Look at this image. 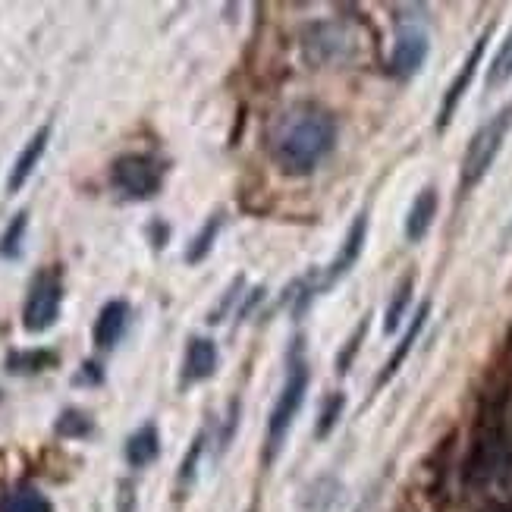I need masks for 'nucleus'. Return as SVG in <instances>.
<instances>
[{
  "mask_svg": "<svg viewBox=\"0 0 512 512\" xmlns=\"http://www.w3.org/2000/svg\"><path fill=\"white\" fill-rule=\"evenodd\" d=\"M465 484L487 497H512V387L503 384L484 396L478 409Z\"/></svg>",
  "mask_w": 512,
  "mask_h": 512,
  "instance_id": "obj_1",
  "label": "nucleus"
},
{
  "mask_svg": "<svg viewBox=\"0 0 512 512\" xmlns=\"http://www.w3.org/2000/svg\"><path fill=\"white\" fill-rule=\"evenodd\" d=\"M337 148V120L318 104H293L267 129L271 161L286 176H308Z\"/></svg>",
  "mask_w": 512,
  "mask_h": 512,
  "instance_id": "obj_2",
  "label": "nucleus"
},
{
  "mask_svg": "<svg viewBox=\"0 0 512 512\" xmlns=\"http://www.w3.org/2000/svg\"><path fill=\"white\" fill-rule=\"evenodd\" d=\"M305 393H308V362H305L302 340H296L293 349H289V359H286V377H283L280 396H277V403H274L271 418H267V450H264L267 462L277 459L289 428H293L296 415L302 412Z\"/></svg>",
  "mask_w": 512,
  "mask_h": 512,
  "instance_id": "obj_3",
  "label": "nucleus"
},
{
  "mask_svg": "<svg viewBox=\"0 0 512 512\" xmlns=\"http://www.w3.org/2000/svg\"><path fill=\"white\" fill-rule=\"evenodd\" d=\"M362 29L349 19H327L308 26L302 35V54L308 63L327 66V63H349L362 51Z\"/></svg>",
  "mask_w": 512,
  "mask_h": 512,
  "instance_id": "obj_4",
  "label": "nucleus"
},
{
  "mask_svg": "<svg viewBox=\"0 0 512 512\" xmlns=\"http://www.w3.org/2000/svg\"><path fill=\"white\" fill-rule=\"evenodd\" d=\"M512 129V101L506 107H500L494 117H487L481 123V129L472 136L469 148H465V158H462V192L475 189L487 170L494 167L497 154L503 151V142Z\"/></svg>",
  "mask_w": 512,
  "mask_h": 512,
  "instance_id": "obj_5",
  "label": "nucleus"
},
{
  "mask_svg": "<svg viewBox=\"0 0 512 512\" xmlns=\"http://www.w3.org/2000/svg\"><path fill=\"white\" fill-rule=\"evenodd\" d=\"M164 173L167 167L151 154H120L114 167H110V183L132 202H145V198H154L161 192Z\"/></svg>",
  "mask_w": 512,
  "mask_h": 512,
  "instance_id": "obj_6",
  "label": "nucleus"
},
{
  "mask_svg": "<svg viewBox=\"0 0 512 512\" xmlns=\"http://www.w3.org/2000/svg\"><path fill=\"white\" fill-rule=\"evenodd\" d=\"M60 305H63V277L57 267H48V271H41L32 280L26 305H22V327H26V333L51 330L60 318Z\"/></svg>",
  "mask_w": 512,
  "mask_h": 512,
  "instance_id": "obj_7",
  "label": "nucleus"
},
{
  "mask_svg": "<svg viewBox=\"0 0 512 512\" xmlns=\"http://www.w3.org/2000/svg\"><path fill=\"white\" fill-rule=\"evenodd\" d=\"M487 41H491V29H484V32L478 35V41L472 44L469 57H465V63L459 66L456 79L450 82L447 95H443V101H440V114H437V129H440V132L453 123L456 110H459V104H462L465 92H469V85H472V79H475V73H478V66H481V57H484V51H487Z\"/></svg>",
  "mask_w": 512,
  "mask_h": 512,
  "instance_id": "obj_8",
  "label": "nucleus"
},
{
  "mask_svg": "<svg viewBox=\"0 0 512 512\" xmlns=\"http://www.w3.org/2000/svg\"><path fill=\"white\" fill-rule=\"evenodd\" d=\"M428 35L421 32L418 26H409V29H399L396 41H393V51H390V73L396 79H412L421 66L428 60Z\"/></svg>",
  "mask_w": 512,
  "mask_h": 512,
  "instance_id": "obj_9",
  "label": "nucleus"
},
{
  "mask_svg": "<svg viewBox=\"0 0 512 512\" xmlns=\"http://www.w3.org/2000/svg\"><path fill=\"white\" fill-rule=\"evenodd\" d=\"M365 242H368V214H359L352 220V227H349V233H346V239H343V246H340V252H337V258H333L330 264H327V271H324V280L315 286V293H321V289H330L337 280H343L352 267H355V261H359V255H362V249H365Z\"/></svg>",
  "mask_w": 512,
  "mask_h": 512,
  "instance_id": "obj_10",
  "label": "nucleus"
},
{
  "mask_svg": "<svg viewBox=\"0 0 512 512\" xmlns=\"http://www.w3.org/2000/svg\"><path fill=\"white\" fill-rule=\"evenodd\" d=\"M48 142H51V123H44L35 136L26 142V148L19 151V158L13 161V167H10V176H7V192L13 195V192H19L22 186L29 183V176L35 173V167L41 164V158H44V151H48Z\"/></svg>",
  "mask_w": 512,
  "mask_h": 512,
  "instance_id": "obj_11",
  "label": "nucleus"
},
{
  "mask_svg": "<svg viewBox=\"0 0 512 512\" xmlns=\"http://www.w3.org/2000/svg\"><path fill=\"white\" fill-rule=\"evenodd\" d=\"M129 327V305L123 299H110L95 318V327H92V340L98 349H114L123 333Z\"/></svg>",
  "mask_w": 512,
  "mask_h": 512,
  "instance_id": "obj_12",
  "label": "nucleus"
},
{
  "mask_svg": "<svg viewBox=\"0 0 512 512\" xmlns=\"http://www.w3.org/2000/svg\"><path fill=\"white\" fill-rule=\"evenodd\" d=\"M217 368V346L208 337H192L186 346V359H183V387L189 384H202L214 374Z\"/></svg>",
  "mask_w": 512,
  "mask_h": 512,
  "instance_id": "obj_13",
  "label": "nucleus"
},
{
  "mask_svg": "<svg viewBox=\"0 0 512 512\" xmlns=\"http://www.w3.org/2000/svg\"><path fill=\"white\" fill-rule=\"evenodd\" d=\"M437 208H440V195H437L434 186H425L415 195V202H412V208L406 214V239L409 242H421L428 236V230L434 227Z\"/></svg>",
  "mask_w": 512,
  "mask_h": 512,
  "instance_id": "obj_14",
  "label": "nucleus"
},
{
  "mask_svg": "<svg viewBox=\"0 0 512 512\" xmlns=\"http://www.w3.org/2000/svg\"><path fill=\"white\" fill-rule=\"evenodd\" d=\"M123 456L126 462L132 465V469H145V465H151L154 459L161 456V431L154 421H145V425L139 431H132L126 447H123Z\"/></svg>",
  "mask_w": 512,
  "mask_h": 512,
  "instance_id": "obj_15",
  "label": "nucleus"
},
{
  "mask_svg": "<svg viewBox=\"0 0 512 512\" xmlns=\"http://www.w3.org/2000/svg\"><path fill=\"white\" fill-rule=\"evenodd\" d=\"M428 315H431V302H421V308H418V315L412 318V324L406 327V333H403V340L396 343V349H393V355L387 359V365H384V371H381V377H377V387H384L390 377L403 368V362L409 359V352H412V346H415V340L421 337V330H425V324H428Z\"/></svg>",
  "mask_w": 512,
  "mask_h": 512,
  "instance_id": "obj_16",
  "label": "nucleus"
},
{
  "mask_svg": "<svg viewBox=\"0 0 512 512\" xmlns=\"http://www.w3.org/2000/svg\"><path fill=\"white\" fill-rule=\"evenodd\" d=\"M0 512H54L51 500L32 484H16L0 494Z\"/></svg>",
  "mask_w": 512,
  "mask_h": 512,
  "instance_id": "obj_17",
  "label": "nucleus"
},
{
  "mask_svg": "<svg viewBox=\"0 0 512 512\" xmlns=\"http://www.w3.org/2000/svg\"><path fill=\"white\" fill-rule=\"evenodd\" d=\"M57 365V352L51 349H19L7 355V371L13 374H38Z\"/></svg>",
  "mask_w": 512,
  "mask_h": 512,
  "instance_id": "obj_18",
  "label": "nucleus"
},
{
  "mask_svg": "<svg viewBox=\"0 0 512 512\" xmlns=\"http://www.w3.org/2000/svg\"><path fill=\"white\" fill-rule=\"evenodd\" d=\"M220 227H224V214H211V217L205 220V227L198 230V236L189 242V249H186V261H189V264H202V261L211 255L214 242H217V236H220Z\"/></svg>",
  "mask_w": 512,
  "mask_h": 512,
  "instance_id": "obj_19",
  "label": "nucleus"
},
{
  "mask_svg": "<svg viewBox=\"0 0 512 512\" xmlns=\"http://www.w3.org/2000/svg\"><path fill=\"white\" fill-rule=\"evenodd\" d=\"M26 230H29V211H19L7 224L4 236H0V258L16 261L22 255V239H26Z\"/></svg>",
  "mask_w": 512,
  "mask_h": 512,
  "instance_id": "obj_20",
  "label": "nucleus"
},
{
  "mask_svg": "<svg viewBox=\"0 0 512 512\" xmlns=\"http://www.w3.org/2000/svg\"><path fill=\"white\" fill-rule=\"evenodd\" d=\"M54 431L60 437H66V440H82V437H88V434L95 431V421H92V415L82 412V409H66V412H60Z\"/></svg>",
  "mask_w": 512,
  "mask_h": 512,
  "instance_id": "obj_21",
  "label": "nucleus"
},
{
  "mask_svg": "<svg viewBox=\"0 0 512 512\" xmlns=\"http://www.w3.org/2000/svg\"><path fill=\"white\" fill-rule=\"evenodd\" d=\"M509 79H512V29H509V35L503 38V44H500V51H497L494 63L487 66V88H500V85H506Z\"/></svg>",
  "mask_w": 512,
  "mask_h": 512,
  "instance_id": "obj_22",
  "label": "nucleus"
},
{
  "mask_svg": "<svg viewBox=\"0 0 512 512\" xmlns=\"http://www.w3.org/2000/svg\"><path fill=\"white\" fill-rule=\"evenodd\" d=\"M409 302H412V277H406L403 283H399L396 296H393L390 305H387V318H384V330H387V333H393L399 324H403V315H406Z\"/></svg>",
  "mask_w": 512,
  "mask_h": 512,
  "instance_id": "obj_23",
  "label": "nucleus"
},
{
  "mask_svg": "<svg viewBox=\"0 0 512 512\" xmlns=\"http://www.w3.org/2000/svg\"><path fill=\"white\" fill-rule=\"evenodd\" d=\"M343 406H346V399H343V393H333L330 399H327V406H324V412H321V425H318V437H327L330 431H333V425L343 418Z\"/></svg>",
  "mask_w": 512,
  "mask_h": 512,
  "instance_id": "obj_24",
  "label": "nucleus"
},
{
  "mask_svg": "<svg viewBox=\"0 0 512 512\" xmlns=\"http://www.w3.org/2000/svg\"><path fill=\"white\" fill-rule=\"evenodd\" d=\"M202 447H205V434H198L192 440V450L189 456L183 459V469H180V487H189L192 478H195V465H198V456H202Z\"/></svg>",
  "mask_w": 512,
  "mask_h": 512,
  "instance_id": "obj_25",
  "label": "nucleus"
},
{
  "mask_svg": "<svg viewBox=\"0 0 512 512\" xmlns=\"http://www.w3.org/2000/svg\"><path fill=\"white\" fill-rule=\"evenodd\" d=\"M365 330H368V321H362V324H359V330H355V337L349 340V352H346V355H340V359H337V368H340V371H346V368H349V362H352V355L359 352V340L365 337Z\"/></svg>",
  "mask_w": 512,
  "mask_h": 512,
  "instance_id": "obj_26",
  "label": "nucleus"
},
{
  "mask_svg": "<svg viewBox=\"0 0 512 512\" xmlns=\"http://www.w3.org/2000/svg\"><path fill=\"white\" fill-rule=\"evenodd\" d=\"M101 381H104V371L95 362H85L82 371L76 374V384H101Z\"/></svg>",
  "mask_w": 512,
  "mask_h": 512,
  "instance_id": "obj_27",
  "label": "nucleus"
},
{
  "mask_svg": "<svg viewBox=\"0 0 512 512\" xmlns=\"http://www.w3.org/2000/svg\"><path fill=\"white\" fill-rule=\"evenodd\" d=\"M129 503H132V484L123 481L120 484V512H129Z\"/></svg>",
  "mask_w": 512,
  "mask_h": 512,
  "instance_id": "obj_28",
  "label": "nucleus"
},
{
  "mask_svg": "<svg viewBox=\"0 0 512 512\" xmlns=\"http://www.w3.org/2000/svg\"><path fill=\"white\" fill-rule=\"evenodd\" d=\"M500 512H512V500H509V503H506V506H503Z\"/></svg>",
  "mask_w": 512,
  "mask_h": 512,
  "instance_id": "obj_29",
  "label": "nucleus"
}]
</instances>
